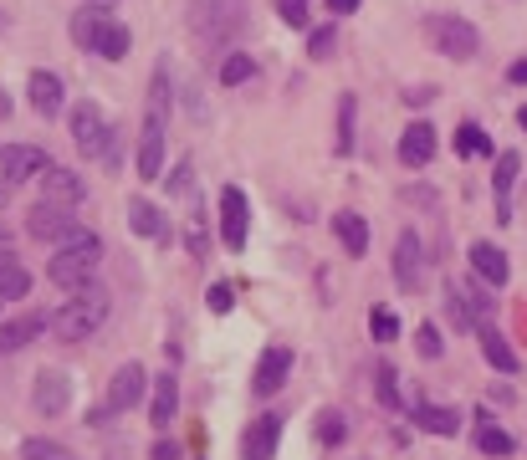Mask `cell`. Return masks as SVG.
Here are the masks:
<instances>
[{"mask_svg":"<svg viewBox=\"0 0 527 460\" xmlns=\"http://www.w3.org/2000/svg\"><path fill=\"white\" fill-rule=\"evenodd\" d=\"M246 31V0H190V36L200 52H226Z\"/></svg>","mask_w":527,"mask_h":460,"instance_id":"6da1fadb","label":"cell"},{"mask_svg":"<svg viewBox=\"0 0 527 460\" xmlns=\"http://www.w3.org/2000/svg\"><path fill=\"white\" fill-rule=\"evenodd\" d=\"M108 312H113V292H108L103 282H87V287H77V292L52 312V333H57L62 343H82V338H93V333L103 328Z\"/></svg>","mask_w":527,"mask_h":460,"instance_id":"7a4b0ae2","label":"cell"},{"mask_svg":"<svg viewBox=\"0 0 527 460\" xmlns=\"http://www.w3.org/2000/svg\"><path fill=\"white\" fill-rule=\"evenodd\" d=\"M164 133H169V62L154 67L149 108H144V128H139V179L164 174Z\"/></svg>","mask_w":527,"mask_h":460,"instance_id":"3957f363","label":"cell"},{"mask_svg":"<svg viewBox=\"0 0 527 460\" xmlns=\"http://www.w3.org/2000/svg\"><path fill=\"white\" fill-rule=\"evenodd\" d=\"M108 6L113 0H87V6L72 16V41L87 46V52H98V57H108V62H123L134 36H128V26H118L108 16Z\"/></svg>","mask_w":527,"mask_h":460,"instance_id":"277c9868","label":"cell"},{"mask_svg":"<svg viewBox=\"0 0 527 460\" xmlns=\"http://www.w3.org/2000/svg\"><path fill=\"white\" fill-rule=\"evenodd\" d=\"M98 261H103V241L87 230L82 241H72V246H62L52 261H47V276L57 287H67V292H77V287H87L93 282V271H98Z\"/></svg>","mask_w":527,"mask_h":460,"instance_id":"5b68a950","label":"cell"},{"mask_svg":"<svg viewBox=\"0 0 527 460\" xmlns=\"http://www.w3.org/2000/svg\"><path fill=\"white\" fill-rule=\"evenodd\" d=\"M425 41H430V52H441V57H456V62H471L481 52V36L471 21L451 16V11H430L425 16Z\"/></svg>","mask_w":527,"mask_h":460,"instance_id":"8992f818","label":"cell"},{"mask_svg":"<svg viewBox=\"0 0 527 460\" xmlns=\"http://www.w3.org/2000/svg\"><path fill=\"white\" fill-rule=\"evenodd\" d=\"M26 236H31V241H47V246H72V241L87 236V225H82L67 205L41 200V205L26 215Z\"/></svg>","mask_w":527,"mask_h":460,"instance_id":"52a82bcc","label":"cell"},{"mask_svg":"<svg viewBox=\"0 0 527 460\" xmlns=\"http://www.w3.org/2000/svg\"><path fill=\"white\" fill-rule=\"evenodd\" d=\"M72 144L87 159H113V128H108L98 103H77L72 108Z\"/></svg>","mask_w":527,"mask_h":460,"instance_id":"ba28073f","label":"cell"},{"mask_svg":"<svg viewBox=\"0 0 527 460\" xmlns=\"http://www.w3.org/2000/svg\"><path fill=\"white\" fill-rule=\"evenodd\" d=\"M287 379H292V348H287V343H272L267 353H261L256 374H251V394H256V399H272Z\"/></svg>","mask_w":527,"mask_h":460,"instance_id":"9c48e42d","label":"cell"},{"mask_svg":"<svg viewBox=\"0 0 527 460\" xmlns=\"http://www.w3.org/2000/svg\"><path fill=\"white\" fill-rule=\"evenodd\" d=\"M144 389H149V374H144V363H134L128 358L118 374L108 379V414H123V409H134L139 399H144Z\"/></svg>","mask_w":527,"mask_h":460,"instance_id":"30bf717a","label":"cell"},{"mask_svg":"<svg viewBox=\"0 0 527 460\" xmlns=\"http://www.w3.org/2000/svg\"><path fill=\"white\" fill-rule=\"evenodd\" d=\"M52 169L47 149H36V144H6V179H11V190H21V184L41 179Z\"/></svg>","mask_w":527,"mask_h":460,"instance_id":"8fae6325","label":"cell"},{"mask_svg":"<svg viewBox=\"0 0 527 460\" xmlns=\"http://www.w3.org/2000/svg\"><path fill=\"white\" fill-rule=\"evenodd\" d=\"M282 440V414H256L251 430L241 435V460H272Z\"/></svg>","mask_w":527,"mask_h":460,"instance_id":"7c38bea8","label":"cell"},{"mask_svg":"<svg viewBox=\"0 0 527 460\" xmlns=\"http://www.w3.org/2000/svg\"><path fill=\"white\" fill-rule=\"evenodd\" d=\"M246 225H251V210H246V195L236 190V184H226L221 190V241L231 251L246 246Z\"/></svg>","mask_w":527,"mask_h":460,"instance_id":"4fadbf2b","label":"cell"},{"mask_svg":"<svg viewBox=\"0 0 527 460\" xmlns=\"http://www.w3.org/2000/svg\"><path fill=\"white\" fill-rule=\"evenodd\" d=\"M41 200L77 210V205L87 200V179H82V174H72V169H57V164H52L47 174H41Z\"/></svg>","mask_w":527,"mask_h":460,"instance_id":"5bb4252c","label":"cell"},{"mask_svg":"<svg viewBox=\"0 0 527 460\" xmlns=\"http://www.w3.org/2000/svg\"><path fill=\"white\" fill-rule=\"evenodd\" d=\"M31 404H36L41 414H47V420H52V414H62V409L72 404V379L62 374V368H47V374H36Z\"/></svg>","mask_w":527,"mask_h":460,"instance_id":"9a60e30c","label":"cell"},{"mask_svg":"<svg viewBox=\"0 0 527 460\" xmlns=\"http://www.w3.org/2000/svg\"><path fill=\"white\" fill-rule=\"evenodd\" d=\"M425 246H420V236L415 230H400V241H394V282H400L405 292H415L420 287V271H425Z\"/></svg>","mask_w":527,"mask_h":460,"instance_id":"2e32d148","label":"cell"},{"mask_svg":"<svg viewBox=\"0 0 527 460\" xmlns=\"http://www.w3.org/2000/svg\"><path fill=\"white\" fill-rule=\"evenodd\" d=\"M47 328H52V317H47V312H26V317L0 322V353H21V348H31Z\"/></svg>","mask_w":527,"mask_h":460,"instance_id":"e0dca14e","label":"cell"},{"mask_svg":"<svg viewBox=\"0 0 527 460\" xmlns=\"http://www.w3.org/2000/svg\"><path fill=\"white\" fill-rule=\"evenodd\" d=\"M471 271H476L492 292L512 282V261H507V251L492 246V241H476V246H471Z\"/></svg>","mask_w":527,"mask_h":460,"instance_id":"ac0fdd59","label":"cell"},{"mask_svg":"<svg viewBox=\"0 0 527 460\" xmlns=\"http://www.w3.org/2000/svg\"><path fill=\"white\" fill-rule=\"evenodd\" d=\"M435 159V128L420 118V123H410L405 133H400V164L405 169H425Z\"/></svg>","mask_w":527,"mask_h":460,"instance_id":"d6986e66","label":"cell"},{"mask_svg":"<svg viewBox=\"0 0 527 460\" xmlns=\"http://www.w3.org/2000/svg\"><path fill=\"white\" fill-rule=\"evenodd\" d=\"M517 169H522V154H517V149L497 154V174H492V190H497V220H502V225L512 220V184H517Z\"/></svg>","mask_w":527,"mask_h":460,"instance_id":"ffe728a7","label":"cell"},{"mask_svg":"<svg viewBox=\"0 0 527 460\" xmlns=\"http://www.w3.org/2000/svg\"><path fill=\"white\" fill-rule=\"evenodd\" d=\"M62 103H67L62 77H57V72H31V108H36L41 118H52V113H62Z\"/></svg>","mask_w":527,"mask_h":460,"instance_id":"44dd1931","label":"cell"},{"mask_svg":"<svg viewBox=\"0 0 527 460\" xmlns=\"http://www.w3.org/2000/svg\"><path fill=\"white\" fill-rule=\"evenodd\" d=\"M333 236L343 241L348 256H364V251H369V220H364L359 210H338V215H333Z\"/></svg>","mask_w":527,"mask_h":460,"instance_id":"7402d4cb","label":"cell"},{"mask_svg":"<svg viewBox=\"0 0 527 460\" xmlns=\"http://www.w3.org/2000/svg\"><path fill=\"white\" fill-rule=\"evenodd\" d=\"M415 425H420L425 435L451 440V435L461 430V414H456V409H446V404H425V399H415Z\"/></svg>","mask_w":527,"mask_h":460,"instance_id":"603a6c76","label":"cell"},{"mask_svg":"<svg viewBox=\"0 0 527 460\" xmlns=\"http://www.w3.org/2000/svg\"><path fill=\"white\" fill-rule=\"evenodd\" d=\"M174 409H180V384H174V374H159L154 379V399H149V425L154 430H169Z\"/></svg>","mask_w":527,"mask_h":460,"instance_id":"cb8c5ba5","label":"cell"},{"mask_svg":"<svg viewBox=\"0 0 527 460\" xmlns=\"http://www.w3.org/2000/svg\"><path fill=\"white\" fill-rule=\"evenodd\" d=\"M481 333V353H487V363L497 368V374H517V353H512V343L492 328V322H487V328H476Z\"/></svg>","mask_w":527,"mask_h":460,"instance_id":"d4e9b609","label":"cell"},{"mask_svg":"<svg viewBox=\"0 0 527 460\" xmlns=\"http://www.w3.org/2000/svg\"><path fill=\"white\" fill-rule=\"evenodd\" d=\"M476 445H481V455H497V460H502V455H512V435L492 420L487 409L476 414Z\"/></svg>","mask_w":527,"mask_h":460,"instance_id":"484cf974","label":"cell"},{"mask_svg":"<svg viewBox=\"0 0 527 460\" xmlns=\"http://www.w3.org/2000/svg\"><path fill=\"white\" fill-rule=\"evenodd\" d=\"M128 225H134L139 236H149V241H169V225H164V215L149 200H128Z\"/></svg>","mask_w":527,"mask_h":460,"instance_id":"4316f807","label":"cell"},{"mask_svg":"<svg viewBox=\"0 0 527 460\" xmlns=\"http://www.w3.org/2000/svg\"><path fill=\"white\" fill-rule=\"evenodd\" d=\"M26 292H31V271H26L16 256H0V297L16 302V297H26Z\"/></svg>","mask_w":527,"mask_h":460,"instance_id":"83f0119b","label":"cell"},{"mask_svg":"<svg viewBox=\"0 0 527 460\" xmlns=\"http://www.w3.org/2000/svg\"><path fill=\"white\" fill-rule=\"evenodd\" d=\"M354 113H359V98L343 92L338 98V133H333V154H354Z\"/></svg>","mask_w":527,"mask_h":460,"instance_id":"f1b7e54d","label":"cell"},{"mask_svg":"<svg viewBox=\"0 0 527 460\" xmlns=\"http://www.w3.org/2000/svg\"><path fill=\"white\" fill-rule=\"evenodd\" d=\"M446 317L456 322V333H476L481 322H476V312L466 307V292H461V282H451L446 287Z\"/></svg>","mask_w":527,"mask_h":460,"instance_id":"f546056e","label":"cell"},{"mask_svg":"<svg viewBox=\"0 0 527 460\" xmlns=\"http://www.w3.org/2000/svg\"><path fill=\"white\" fill-rule=\"evenodd\" d=\"M374 399H379L384 409H400V404H405V399H400V374H394L389 363L374 368Z\"/></svg>","mask_w":527,"mask_h":460,"instance_id":"4dcf8cb0","label":"cell"},{"mask_svg":"<svg viewBox=\"0 0 527 460\" xmlns=\"http://www.w3.org/2000/svg\"><path fill=\"white\" fill-rule=\"evenodd\" d=\"M21 460H77L62 440H47V435H31L26 445H21Z\"/></svg>","mask_w":527,"mask_h":460,"instance_id":"1f68e13d","label":"cell"},{"mask_svg":"<svg viewBox=\"0 0 527 460\" xmlns=\"http://www.w3.org/2000/svg\"><path fill=\"white\" fill-rule=\"evenodd\" d=\"M456 154H461V159H471V154H492V138L481 133L476 123H461V128H456Z\"/></svg>","mask_w":527,"mask_h":460,"instance_id":"d6a6232c","label":"cell"},{"mask_svg":"<svg viewBox=\"0 0 527 460\" xmlns=\"http://www.w3.org/2000/svg\"><path fill=\"white\" fill-rule=\"evenodd\" d=\"M338 52V31L333 26H313V31H307V57H313V62H328Z\"/></svg>","mask_w":527,"mask_h":460,"instance_id":"836d02e7","label":"cell"},{"mask_svg":"<svg viewBox=\"0 0 527 460\" xmlns=\"http://www.w3.org/2000/svg\"><path fill=\"white\" fill-rule=\"evenodd\" d=\"M461 292H466V307L476 312V322L487 328V322H492V297H487V282L476 276V282H461Z\"/></svg>","mask_w":527,"mask_h":460,"instance_id":"e575fe53","label":"cell"},{"mask_svg":"<svg viewBox=\"0 0 527 460\" xmlns=\"http://www.w3.org/2000/svg\"><path fill=\"white\" fill-rule=\"evenodd\" d=\"M369 333H374V343H394V338H400V317H394V307H374L369 312Z\"/></svg>","mask_w":527,"mask_h":460,"instance_id":"d590c367","label":"cell"},{"mask_svg":"<svg viewBox=\"0 0 527 460\" xmlns=\"http://www.w3.org/2000/svg\"><path fill=\"white\" fill-rule=\"evenodd\" d=\"M251 72H256V67H251V52H231V57L221 62V82H226V87H241Z\"/></svg>","mask_w":527,"mask_h":460,"instance_id":"8d00e7d4","label":"cell"},{"mask_svg":"<svg viewBox=\"0 0 527 460\" xmlns=\"http://www.w3.org/2000/svg\"><path fill=\"white\" fill-rule=\"evenodd\" d=\"M318 440H323V445H343V440H348V425H343L338 409H328L323 420H318Z\"/></svg>","mask_w":527,"mask_h":460,"instance_id":"74e56055","label":"cell"},{"mask_svg":"<svg viewBox=\"0 0 527 460\" xmlns=\"http://www.w3.org/2000/svg\"><path fill=\"white\" fill-rule=\"evenodd\" d=\"M415 343H420L425 358H441V328H435V322H425V328L415 333Z\"/></svg>","mask_w":527,"mask_h":460,"instance_id":"f35d334b","label":"cell"},{"mask_svg":"<svg viewBox=\"0 0 527 460\" xmlns=\"http://www.w3.org/2000/svg\"><path fill=\"white\" fill-rule=\"evenodd\" d=\"M277 16L287 26H307V0H277Z\"/></svg>","mask_w":527,"mask_h":460,"instance_id":"ab89813d","label":"cell"},{"mask_svg":"<svg viewBox=\"0 0 527 460\" xmlns=\"http://www.w3.org/2000/svg\"><path fill=\"white\" fill-rule=\"evenodd\" d=\"M205 297H210V312H231V302H236V292H231L226 282H215Z\"/></svg>","mask_w":527,"mask_h":460,"instance_id":"60d3db41","label":"cell"},{"mask_svg":"<svg viewBox=\"0 0 527 460\" xmlns=\"http://www.w3.org/2000/svg\"><path fill=\"white\" fill-rule=\"evenodd\" d=\"M169 190H174V195L190 190V159H180V169H174V179H169Z\"/></svg>","mask_w":527,"mask_h":460,"instance_id":"b9f144b4","label":"cell"},{"mask_svg":"<svg viewBox=\"0 0 527 460\" xmlns=\"http://www.w3.org/2000/svg\"><path fill=\"white\" fill-rule=\"evenodd\" d=\"M430 98H435V87H410V92H405V103H410V108H425Z\"/></svg>","mask_w":527,"mask_h":460,"instance_id":"7bdbcfd3","label":"cell"},{"mask_svg":"<svg viewBox=\"0 0 527 460\" xmlns=\"http://www.w3.org/2000/svg\"><path fill=\"white\" fill-rule=\"evenodd\" d=\"M11 195H16V190H11V179H6V149H0V210H6Z\"/></svg>","mask_w":527,"mask_h":460,"instance_id":"ee69618b","label":"cell"},{"mask_svg":"<svg viewBox=\"0 0 527 460\" xmlns=\"http://www.w3.org/2000/svg\"><path fill=\"white\" fill-rule=\"evenodd\" d=\"M154 460H180V445H174V440H159V445H154Z\"/></svg>","mask_w":527,"mask_h":460,"instance_id":"f6af8a7d","label":"cell"},{"mask_svg":"<svg viewBox=\"0 0 527 460\" xmlns=\"http://www.w3.org/2000/svg\"><path fill=\"white\" fill-rule=\"evenodd\" d=\"M359 6H364V0H328L333 16H348V11H359Z\"/></svg>","mask_w":527,"mask_h":460,"instance_id":"bcb514c9","label":"cell"},{"mask_svg":"<svg viewBox=\"0 0 527 460\" xmlns=\"http://www.w3.org/2000/svg\"><path fill=\"white\" fill-rule=\"evenodd\" d=\"M507 77H512V82H527V57H522V62H512V67H507Z\"/></svg>","mask_w":527,"mask_h":460,"instance_id":"7dc6e473","label":"cell"},{"mask_svg":"<svg viewBox=\"0 0 527 460\" xmlns=\"http://www.w3.org/2000/svg\"><path fill=\"white\" fill-rule=\"evenodd\" d=\"M0 256H11V230L0 225Z\"/></svg>","mask_w":527,"mask_h":460,"instance_id":"c3c4849f","label":"cell"},{"mask_svg":"<svg viewBox=\"0 0 527 460\" xmlns=\"http://www.w3.org/2000/svg\"><path fill=\"white\" fill-rule=\"evenodd\" d=\"M11 118V98H6V87H0V123Z\"/></svg>","mask_w":527,"mask_h":460,"instance_id":"681fc988","label":"cell"},{"mask_svg":"<svg viewBox=\"0 0 527 460\" xmlns=\"http://www.w3.org/2000/svg\"><path fill=\"white\" fill-rule=\"evenodd\" d=\"M517 123H522V128H527V103H522V108H517Z\"/></svg>","mask_w":527,"mask_h":460,"instance_id":"f907efd6","label":"cell"},{"mask_svg":"<svg viewBox=\"0 0 527 460\" xmlns=\"http://www.w3.org/2000/svg\"><path fill=\"white\" fill-rule=\"evenodd\" d=\"M0 302H6V297H0Z\"/></svg>","mask_w":527,"mask_h":460,"instance_id":"816d5d0a","label":"cell"}]
</instances>
